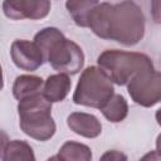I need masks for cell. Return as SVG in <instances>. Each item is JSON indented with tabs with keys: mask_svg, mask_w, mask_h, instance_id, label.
<instances>
[{
	"mask_svg": "<svg viewBox=\"0 0 161 161\" xmlns=\"http://www.w3.org/2000/svg\"><path fill=\"white\" fill-rule=\"evenodd\" d=\"M72 87V82L68 75L58 73L49 75L43 86V96L44 98L50 103L62 102L68 96Z\"/></svg>",
	"mask_w": 161,
	"mask_h": 161,
	"instance_id": "30bf717a",
	"label": "cell"
},
{
	"mask_svg": "<svg viewBox=\"0 0 161 161\" xmlns=\"http://www.w3.org/2000/svg\"><path fill=\"white\" fill-rule=\"evenodd\" d=\"M63 38H64V34L58 28L48 26V28H44L35 34L34 43L39 48V50L43 55V59H44L45 55L48 54V52L50 50V48Z\"/></svg>",
	"mask_w": 161,
	"mask_h": 161,
	"instance_id": "2e32d148",
	"label": "cell"
},
{
	"mask_svg": "<svg viewBox=\"0 0 161 161\" xmlns=\"http://www.w3.org/2000/svg\"><path fill=\"white\" fill-rule=\"evenodd\" d=\"M18 113L19 126L29 137L48 141L54 136L57 126L52 117V103L44 98L43 93L19 101Z\"/></svg>",
	"mask_w": 161,
	"mask_h": 161,
	"instance_id": "7a4b0ae2",
	"label": "cell"
},
{
	"mask_svg": "<svg viewBox=\"0 0 161 161\" xmlns=\"http://www.w3.org/2000/svg\"><path fill=\"white\" fill-rule=\"evenodd\" d=\"M97 64L107 78L118 86H126L137 73L155 68L148 55L118 49H107L102 52L97 58Z\"/></svg>",
	"mask_w": 161,
	"mask_h": 161,
	"instance_id": "3957f363",
	"label": "cell"
},
{
	"mask_svg": "<svg viewBox=\"0 0 161 161\" xmlns=\"http://www.w3.org/2000/svg\"><path fill=\"white\" fill-rule=\"evenodd\" d=\"M47 161H62L59 157H58V155H54V156H52V157H49Z\"/></svg>",
	"mask_w": 161,
	"mask_h": 161,
	"instance_id": "44dd1931",
	"label": "cell"
},
{
	"mask_svg": "<svg viewBox=\"0 0 161 161\" xmlns=\"http://www.w3.org/2000/svg\"><path fill=\"white\" fill-rule=\"evenodd\" d=\"M5 16L13 20L31 19L39 20L45 18L50 11L48 0H6L3 3Z\"/></svg>",
	"mask_w": 161,
	"mask_h": 161,
	"instance_id": "52a82bcc",
	"label": "cell"
},
{
	"mask_svg": "<svg viewBox=\"0 0 161 161\" xmlns=\"http://www.w3.org/2000/svg\"><path fill=\"white\" fill-rule=\"evenodd\" d=\"M88 28L106 40L132 47L145 35V15L133 1L98 3L89 14Z\"/></svg>",
	"mask_w": 161,
	"mask_h": 161,
	"instance_id": "6da1fadb",
	"label": "cell"
},
{
	"mask_svg": "<svg viewBox=\"0 0 161 161\" xmlns=\"http://www.w3.org/2000/svg\"><path fill=\"white\" fill-rule=\"evenodd\" d=\"M99 161H128V160L123 152L117 151V150H109V151H106L101 156Z\"/></svg>",
	"mask_w": 161,
	"mask_h": 161,
	"instance_id": "e0dca14e",
	"label": "cell"
},
{
	"mask_svg": "<svg viewBox=\"0 0 161 161\" xmlns=\"http://www.w3.org/2000/svg\"><path fill=\"white\" fill-rule=\"evenodd\" d=\"M10 55L14 64L19 69L26 72H34L44 63L43 55L35 43L25 39H16L13 42Z\"/></svg>",
	"mask_w": 161,
	"mask_h": 161,
	"instance_id": "ba28073f",
	"label": "cell"
},
{
	"mask_svg": "<svg viewBox=\"0 0 161 161\" xmlns=\"http://www.w3.org/2000/svg\"><path fill=\"white\" fill-rule=\"evenodd\" d=\"M67 125L70 131L86 138H96L102 132V125L99 119L91 113L73 112L68 116Z\"/></svg>",
	"mask_w": 161,
	"mask_h": 161,
	"instance_id": "9c48e42d",
	"label": "cell"
},
{
	"mask_svg": "<svg viewBox=\"0 0 161 161\" xmlns=\"http://www.w3.org/2000/svg\"><path fill=\"white\" fill-rule=\"evenodd\" d=\"M97 4L98 1L96 0H87V1L70 0L65 3V8L68 13L70 14V16L73 18V21L75 23V25L82 26V28H88L89 14Z\"/></svg>",
	"mask_w": 161,
	"mask_h": 161,
	"instance_id": "9a60e30c",
	"label": "cell"
},
{
	"mask_svg": "<svg viewBox=\"0 0 161 161\" xmlns=\"http://www.w3.org/2000/svg\"><path fill=\"white\" fill-rule=\"evenodd\" d=\"M58 157L62 161H92V151L84 143L67 141L59 148Z\"/></svg>",
	"mask_w": 161,
	"mask_h": 161,
	"instance_id": "5bb4252c",
	"label": "cell"
},
{
	"mask_svg": "<svg viewBox=\"0 0 161 161\" xmlns=\"http://www.w3.org/2000/svg\"><path fill=\"white\" fill-rule=\"evenodd\" d=\"M102 114L113 123H118L123 121L128 114V104L123 96L121 94H113L103 107L99 108Z\"/></svg>",
	"mask_w": 161,
	"mask_h": 161,
	"instance_id": "7c38bea8",
	"label": "cell"
},
{
	"mask_svg": "<svg viewBox=\"0 0 161 161\" xmlns=\"http://www.w3.org/2000/svg\"><path fill=\"white\" fill-rule=\"evenodd\" d=\"M8 143H9V137H8V135H6L3 130H0V157H3L4 151H5V147H6Z\"/></svg>",
	"mask_w": 161,
	"mask_h": 161,
	"instance_id": "d6986e66",
	"label": "cell"
},
{
	"mask_svg": "<svg viewBox=\"0 0 161 161\" xmlns=\"http://www.w3.org/2000/svg\"><path fill=\"white\" fill-rule=\"evenodd\" d=\"M113 94V83L98 67L91 65L79 77L73 94V102L79 106L99 109Z\"/></svg>",
	"mask_w": 161,
	"mask_h": 161,
	"instance_id": "277c9868",
	"label": "cell"
},
{
	"mask_svg": "<svg viewBox=\"0 0 161 161\" xmlns=\"http://www.w3.org/2000/svg\"><path fill=\"white\" fill-rule=\"evenodd\" d=\"M3 161H36L31 146L23 140H13L5 147Z\"/></svg>",
	"mask_w": 161,
	"mask_h": 161,
	"instance_id": "4fadbf2b",
	"label": "cell"
},
{
	"mask_svg": "<svg viewBox=\"0 0 161 161\" xmlns=\"http://www.w3.org/2000/svg\"><path fill=\"white\" fill-rule=\"evenodd\" d=\"M127 91L132 101L142 107H153L161 99V74L158 70L145 69L131 78Z\"/></svg>",
	"mask_w": 161,
	"mask_h": 161,
	"instance_id": "8992f818",
	"label": "cell"
},
{
	"mask_svg": "<svg viewBox=\"0 0 161 161\" xmlns=\"http://www.w3.org/2000/svg\"><path fill=\"white\" fill-rule=\"evenodd\" d=\"M45 60L57 72L65 75H73L83 68L84 54L77 43L64 36L50 48L44 58V62Z\"/></svg>",
	"mask_w": 161,
	"mask_h": 161,
	"instance_id": "5b68a950",
	"label": "cell"
},
{
	"mask_svg": "<svg viewBox=\"0 0 161 161\" xmlns=\"http://www.w3.org/2000/svg\"><path fill=\"white\" fill-rule=\"evenodd\" d=\"M4 88V78H3V68L0 65V91Z\"/></svg>",
	"mask_w": 161,
	"mask_h": 161,
	"instance_id": "ffe728a7",
	"label": "cell"
},
{
	"mask_svg": "<svg viewBox=\"0 0 161 161\" xmlns=\"http://www.w3.org/2000/svg\"><path fill=\"white\" fill-rule=\"evenodd\" d=\"M140 161H161V157H160L158 151L157 150H153V151L147 152L145 156H142L140 158Z\"/></svg>",
	"mask_w": 161,
	"mask_h": 161,
	"instance_id": "ac0fdd59",
	"label": "cell"
},
{
	"mask_svg": "<svg viewBox=\"0 0 161 161\" xmlns=\"http://www.w3.org/2000/svg\"><path fill=\"white\" fill-rule=\"evenodd\" d=\"M44 80L42 77L33 74H21L15 78L13 84V94L18 101H23L34 94L42 93Z\"/></svg>",
	"mask_w": 161,
	"mask_h": 161,
	"instance_id": "8fae6325",
	"label": "cell"
}]
</instances>
